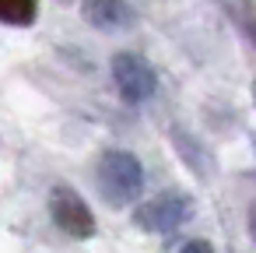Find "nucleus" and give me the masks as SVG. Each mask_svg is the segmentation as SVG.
Returning <instances> with one entry per match:
<instances>
[{
	"label": "nucleus",
	"mask_w": 256,
	"mask_h": 253,
	"mask_svg": "<svg viewBox=\"0 0 256 253\" xmlns=\"http://www.w3.org/2000/svg\"><path fill=\"white\" fill-rule=\"evenodd\" d=\"M50 214H53L56 228L67 232L70 239H92L95 235V214H92L88 200L74 186H53V193H50Z\"/></svg>",
	"instance_id": "obj_3"
},
{
	"label": "nucleus",
	"mask_w": 256,
	"mask_h": 253,
	"mask_svg": "<svg viewBox=\"0 0 256 253\" xmlns=\"http://www.w3.org/2000/svg\"><path fill=\"white\" fill-rule=\"evenodd\" d=\"M56 4H74V0H56Z\"/></svg>",
	"instance_id": "obj_9"
},
{
	"label": "nucleus",
	"mask_w": 256,
	"mask_h": 253,
	"mask_svg": "<svg viewBox=\"0 0 256 253\" xmlns=\"http://www.w3.org/2000/svg\"><path fill=\"white\" fill-rule=\"evenodd\" d=\"M112 81H116L123 102H130V106L148 102L154 95V85H158L151 64L137 53H116L112 57Z\"/></svg>",
	"instance_id": "obj_4"
},
{
	"label": "nucleus",
	"mask_w": 256,
	"mask_h": 253,
	"mask_svg": "<svg viewBox=\"0 0 256 253\" xmlns=\"http://www.w3.org/2000/svg\"><path fill=\"white\" fill-rule=\"evenodd\" d=\"M81 15L98 32H123L134 25V11L123 0H81Z\"/></svg>",
	"instance_id": "obj_5"
},
{
	"label": "nucleus",
	"mask_w": 256,
	"mask_h": 253,
	"mask_svg": "<svg viewBox=\"0 0 256 253\" xmlns=\"http://www.w3.org/2000/svg\"><path fill=\"white\" fill-rule=\"evenodd\" d=\"M249 235H252V242H256V204L249 207Z\"/></svg>",
	"instance_id": "obj_8"
},
{
	"label": "nucleus",
	"mask_w": 256,
	"mask_h": 253,
	"mask_svg": "<svg viewBox=\"0 0 256 253\" xmlns=\"http://www.w3.org/2000/svg\"><path fill=\"white\" fill-rule=\"evenodd\" d=\"M193 214V197L190 193H179V190H165L158 197H151L148 204H140L134 211V221L144 228V232H176L182 221H190Z\"/></svg>",
	"instance_id": "obj_2"
},
{
	"label": "nucleus",
	"mask_w": 256,
	"mask_h": 253,
	"mask_svg": "<svg viewBox=\"0 0 256 253\" xmlns=\"http://www.w3.org/2000/svg\"><path fill=\"white\" fill-rule=\"evenodd\" d=\"M252 39H256V29H252Z\"/></svg>",
	"instance_id": "obj_10"
},
{
	"label": "nucleus",
	"mask_w": 256,
	"mask_h": 253,
	"mask_svg": "<svg viewBox=\"0 0 256 253\" xmlns=\"http://www.w3.org/2000/svg\"><path fill=\"white\" fill-rule=\"evenodd\" d=\"M95 183L109 207L134 204L144 190V165L137 155H130L123 148H109V151H102V158L95 165Z\"/></svg>",
	"instance_id": "obj_1"
},
{
	"label": "nucleus",
	"mask_w": 256,
	"mask_h": 253,
	"mask_svg": "<svg viewBox=\"0 0 256 253\" xmlns=\"http://www.w3.org/2000/svg\"><path fill=\"white\" fill-rule=\"evenodd\" d=\"M179 253H218L207 239H190V242H182L179 246Z\"/></svg>",
	"instance_id": "obj_7"
},
{
	"label": "nucleus",
	"mask_w": 256,
	"mask_h": 253,
	"mask_svg": "<svg viewBox=\"0 0 256 253\" xmlns=\"http://www.w3.org/2000/svg\"><path fill=\"white\" fill-rule=\"evenodd\" d=\"M39 15V0H0V25L25 29Z\"/></svg>",
	"instance_id": "obj_6"
}]
</instances>
